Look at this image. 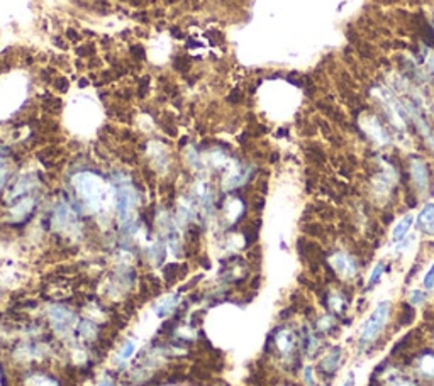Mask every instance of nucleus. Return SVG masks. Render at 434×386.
I'll return each mask as SVG.
<instances>
[{"instance_id": "obj_3", "label": "nucleus", "mask_w": 434, "mask_h": 386, "mask_svg": "<svg viewBox=\"0 0 434 386\" xmlns=\"http://www.w3.org/2000/svg\"><path fill=\"white\" fill-rule=\"evenodd\" d=\"M332 268L336 270V273L344 280H353V276L356 274V262L354 260L344 252H337L332 258Z\"/></svg>"}, {"instance_id": "obj_11", "label": "nucleus", "mask_w": 434, "mask_h": 386, "mask_svg": "<svg viewBox=\"0 0 434 386\" xmlns=\"http://www.w3.org/2000/svg\"><path fill=\"white\" fill-rule=\"evenodd\" d=\"M419 371L427 378H434V356H422L419 361Z\"/></svg>"}, {"instance_id": "obj_25", "label": "nucleus", "mask_w": 434, "mask_h": 386, "mask_svg": "<svg viewBox=\"0 0 434 386\" xmlns=\"http://www.w3.org/2000/svg\"><path fill=\"white\" fill-rule=\"evenodd\" d=\"M131 4H133V6H141L143 4V0H129Z\"/></svg>"}, {"instance_id": "obj_23", "label": "nucleus", "mask_w": 434, "mask_h": 386, "mask_svg": "<svg viewBox=\"0 0 434 386\" xmlns=\"http://www.w3.org/2000/svg\"><path fill=\"white\" fill-rule=\"evenodd\" d=\"M99 386H117V384H116V381H112V380H104V381H100Z\"/></svg>"}, {"instance_id": "obj_21", "label": "nucleus", "mask_w": 434, "mask_h": 386, "mask_svg": "<svg viewBox=\"0 0 434 386\" xmlns=\"http://www.w3.org/2000/svg\"><path fill=\"white\" fill-rule=\"evenodd\" d=\"M343 386H354V372H349L348 378L343 383Z\"/></svg>"}, {"instance_id": "obj_9", "label": "nucleus", "mask_w": 434, "mask_h": 386, "mask_svg": "<svg viewBox=\"0 0 434 386\" xmlns=\"http://www.w3.org/2000/svg\"><path fill=\"white\" fill-rule=\"evenodd\" d=\"M412 224H414V217L405 216L400 222L397 224L395 227H393V230H392V240H393V242H400V240L405 239V236L409 234Z\"/></svg>"}, {"instance_id": "obj_10", "label": "nucleus", "mask_w": 434, "mask_h": 386, "mask_svg": "<svg viewBox=\"0 0 434 386\" xmlns=\"http://www.w3.org/2000/svg\"><path fill=\"white\" fill-rule=\"evenodd\" d=\"M136 352V340H128L119 350V356H117V362L124 364L126 361H129V358H133V354Z\"/></svg>"}, {"instance_id": "obj_16", "label": "nucleus", "mask_w": 434, "mask_h": 386, "mask_svg": "<svg viewBox=\"0 0 434 386\" xmlns=\"http://www.w3.org/2000/svg\"><path fill=\"white\" fill-rule=\"evenodd\" d=\"M304 381L307 386H314L315 384V374H314V368L312 366H305L304 368Z\"/></svg>"}, {"instance_id": "obj_13", "label": "nucleus", "mask_w": 434, "mask_h": 386, "mask_svg": "<svg viewBox=\"0 0 434 386\" xmlns=\"http://www.w3.org/2000/svg\"><path fill=\"white\" fill-rule=\"evenodd\" d=\"M327 306H329L332 312H336V314H343L344 308H346L344 300L337 295V293H331L329 295V298H327Z\"/></svg>"}, {"instance_id": "obj_24", "label": "nucleus", "mask_w": 434, "mask_h": 386, "mask_svg": "<svg viewBox=\"0 0 434 386\" xmlns=\"http://www.w3.org/2000/svg\"><path fill=\"white\" fill-rule=\"evenodd\" d=\"M56 86H58V88H60V90H67L68 83H67V82H65V78H63V82H58V85H56Z\"/></svg>"}, {"instance_id": "obj_1", "label": "nucleus", "mask_w": 434, "mask_h": 386, "mask_svg": "<svg viewBox=\"0 0 434 386\" xmlns=\"http://www.w3.org/2000/svg\"><path fill=\"white\" fill-rule=\"evenodd\" d=\"M392 302L390 300H382L378 305L373 308V312L368 315V318L363 322L361 328L358 330V346L361 349L370 348L373 342L380 337V334L385 330L392 314Z\"/></svg>"}, {"instance_id": "obj_22", "label": "nucleus", "mask_w": 434, "mask_h": 386, "mask_svg": "<svg viewBox=\"0 0 434 386\" xmlns=\"http://www.w3.org/2000/svg\"><path fill=\"white\" fill-rule=\"evenodd\" d=\"M67 36L72 39V41H78V39H80V36H78V34H77L73 29H68V30H67Z\"/></svg>"}, {"instance_id": "obj_19", "label": "nucleus", "mask_w": 434, "mask_h": 386, "mask_svg": "<svg viewBox=\"0 0 434 386\" xmlns=\"http://www.w3.org/2000/svg\"><path fill=\"white\" fill-rule=\"evenodd\" d=\"M92 51H94V48L92 46H83V48H78V54L80 56H87V54H92Z\"/></svg>"}, {"instance_id": "obj_15", "label": "nucleus", "mask_w": 434, "mask_h": 386, "mask_svg": "<svg viewBox=\"0 0 434 386\" xmlns=\"http://www.w3.org/2000/svg\"><path fill=\"white\" fill-rule=\"evenodd\" d=\"M422 286L424 290H429V292H434V262L431 264V268L427 270V273L424 274L422 278Z\"/></svg>"}, {"instance_id": "obj_14", "label": "nucleus", "mask_w": 434, "mask_h": 386, "mask_svg": "<svg viewBox=\"0 0 434 386\" xmlns=\"http://www.w3.org/2000/svg\"><path fill=\"white\" fill-rule=\"evenodd\" d=\"M409 302H410V305H414V306L426 304V302H427V292H426V290H412Z\"/></svg>"}, {"instance_id": "obj_26", "label": "nucleus", "mask_w": 434, "mask_h": 386, "mask_svg": "<svg viewBox=\"0 0 434 386\" xmlns=\"http://www.w3.org/2000/svg\"><path fill=\"white\" fill-rule=\"evenodd\" d=\"M175 2H178V0H166V4H175Z\"/></svg>"}, {"instance_id": "obj_27", "label": "nucleus", "mask_w": 434, "mask_h": 386, "mask_svg": "<svg viewBox=\"0 0 434 386\" xmlns=\"http://www.w3.org/2000/svg\"><path fill=\"white\" fill-rule=\"evenodd\" d=\"M121 2H126V0H121Z\"/></svg>"}, {"instance_id": "obj_5", "label": "nucleus", "mask_w": 434, "mask_h": 386, "mask_svg": "<svg viewBox=\"0 0 434 386\" xmlns=\"http://www.w3.org/2000/svg\"><path fill=\"white\" fill-rule=\"evenodd\" d=\"M341 358H343V349H341L339 346H334V348H331L327 350L326 356H324L321 361V368H322L324 374H334L341 366Z\"/></svg>"}, {"instance_id": "obj_18", "label": "nucleus", "mask_w": 434, "mask_h": 386, "mask_svg": "<svg viewBox=\"0 0 434 386\" xmlns=\"http://www.w3.org/2000/svg\"><path fill=\"white\" fill-rule=\"evenodd\" d=\"M133 54L136 56V58H139V60H144V48H141V46H133Z\"/></svg>"}, {"instance_id": "obj_20", "label": "nucleus", "mask_w": 434, "mask_h": 386, "mask_svg": "<svg viewBox=\"0 0 434 386\" xmlns=\"http://www.w3.org/2000/svg\"><path fill=\"white\" fill-rule=\"evenodd\" d=\"M390 386H414V383H410L409 380H397V381H393Z\"/></svg>"}, {"instance_id": "obj_2", "label": "nucleus", "mask_w": 434, "mask_h": 386, "mask_svg": "<svg viewBox=\"0 0 434 386\" xmlns=\"http://www.w3.org/2000/svg\"><path fill=\"white\" fill-rule=\"evenodd\" d=\"M48 314H50V317H51L53 327H55L58 332L68 330V328L75 324V314H73L72 310H68L67 306H63V305L51 306Z\"/></svg>"}, {"instance_id": "obj_17", "label": "nucleus", "mask_w": 434, "mask_h": 386, "mask_svg": "<svg viewBox=\"0 0 434 386\" xmlns=\"http://www.w3.org/2000/svg\"><path fill=\"white\" fill-rule=\"evenodd\" d=\"M95 8L99 10V14H109V12H111V6H109V2H105V0H97V2H95Z\"/></svg>"}, {"instance_id": "obj_6", "label": "nucleus", "mask_w": 434, "mask_h": 386, "mask_svg": "<svg viewBox=\"0 0 434 386\" xmlns=\"http://www.w3.org/2000/svg\"><path fill=\"white\" fill-rule=\"evenodd\" d=\"M275 346L282 354H290L297 346V336L288 328H282L275 334Z\"/></svg>"}, {"instance_id": "obj_4", "label": "nucleus", "mask_w": 434, "mask_h": 386, "mask_svg": "<svg viewBox=\"0 0 434 386\" xmlns=\"http://www.w3.org/2000/svg\"><path fill=\"white\" fill-rule=\"evenodd\" d=\"M410 174L412 180H414L415 186H417L419 192H427L429 188V170L427 164L424 163L422 160L419 158H414L410 161Z\"/></svg>"}, {"instance_id": "obj_8", "label": "nucleus", "mask_w": 434, "mask_h": 386, "mask_svg": "<svg viewBox=\"0 0 434 386\" xmlns=\"http://www.w3.org/2000/svg\"><path fill=\"white\" fill-rule=\"evenodd\" d=\"M177 304H178V295H177V293H175V295L165 296L163 300H160V302H158V304L155 305L156 317H160V318L168 317V315L173 314V310L177 308Z\"/></svg>"}, {"instance_id": "obj_12", "label": "nucleus", "mask_w": 434, "mask_h": 386, "mask_svg": "<svg viewBox=\"0 0 434 386\" xmlns=\"http://www.w3.org/2000/svg\"><path fill=\"white\" fill-rule=\"evenodd\" d=\"M383 271H385V264H383V262H378V264L373 268V271H371L370 278H368V283H366L368 290L375 288L376 284L380 283V280H382V276H383Z\"/></svg>"}, {"instance_id": "obj_7", "label": "nucleus", "mask_w": 434, "mask_h": 386, "mask_svg": "<svg viewBox=\"0 0 434 386\" xmlns=\"http://www.w3.org/2000/svg\"><path fill=\"white\" fill-rule=\"evenodd\" d=\"M417 227L424 234L434 236V204L424 205L417 216Z\"/></svg>"}]
</instances>
